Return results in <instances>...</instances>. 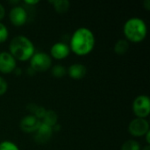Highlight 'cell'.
<instances>
[{
	"mask_svg": "<svg viewBox=\"0 0 150 150\" xmlns=\"http://www.w3.org/2000/svg\"><path fill=\"white\" fill-rule=\"evenodd\" d=\"M96 44V38L93 32L87 27L77 28L70 37L69 48L76 55L85 56L91 54Z\"/></svg>",
	"mask_w": 150,
	"mask_h": 150,
	"instance_id": "cell-1",
	"label": "cell"
},
{
	"mask_svg": "<svg viewBox=\"0 0 150 150\" xmlns=\"http://www.w3.org/2000/svg\"><path fill=\"white\" fill-rule=\"evenodd\" d=\"M9 53L19 62H27L35 53V47L33 41L25 35L13 37L9 45Z\"/></svg>",
	"mask_w": 150,
	"mask_h": 150,
	"instance_id": "cell-2",
	"label": "cell"
},
{
	"mask_svg": "<svg viewBox=\"0 0 150 150\" xmlns=\"http://www.w3.org/2000/svg\"><path fill=\"white\" fill-rule=\"evenodd\" d=\"M123 33L128 42L141 43L146 39L148 35L147 24L141 18H130L124 24Z\"/></svg>",
	"mask_w": 150,
	"mask_h": 150,
	"instance_id": "cell-3",
	"label": "cell"
},
{
	"mask_svg": "<svg viewBox=\"0 0 150 150\" xmlns=\"http://www.w3.org/2000/svg\"><path fill=\"white\" fill-rule=\"evenodd\" d=\"M29 62V67H31L36 73L47 71L52 67V58L45 52H35Z\"/></svg>",
	"mask_w": 150,
	"mask_h": 150,
	"instance_id": "cell-4",
	"label": "cell"
},
{
	"mask_svg": "<svg viewBox=\"0 0 150 150\" xmlns=\"http://www.w3.org/2000/svg\"><path fill=\"white\" fill-rule=\"evenodd\" d=\"M132 110L136 118L147 119L150 114V99L148 95L136 97L132 105Z\"/></svg>",
	"mask_w": 150,
	"mask_h": 150,
	"instance_id": "cell-5",
	"label": "cell"
},
{
	"mask_svg": "<svg viewBox=\"0 0 150 150\" xmlns=\"http://www.w3.org/2000/svg\"><path fill=\"white\" fill-rule=\"evenodd\" d=\"M149 122L147 119H134L128 125V132L134 137H144L150 131Z\"/></svg>",
	"mask_w": 150,
	"mask_h": 150,
	"instance_id": "cell-6",
	"label": "cell"
},
{
	"mask_svg": "<svg viewBox=\"0 0 150 150\" xmlns=\"http://www.w3.org/2000/svg\"><path fill=\"white\" fill-rule=\"evenodd\" d=\"M9 18L14 26H22L28 20V12L21 5H14L9 12Z\"/></svg>",
	"mask_w": 150,
	"mask_h": 150,
	"instance_id": "cell-7",
	"label": "cell"
},
{
	"mask_svg": "<svg viewBox=\"0 0 150 150\" xmlns=\"http://www.w3.org/2000/svg\"><path fill=\"white\" fill-rule=\"evenodd\" d=\"M17 67L16 59L9 52L4 51L0 53V73L4 75L13 73Z\"/></svg>",
	"mask_w": 150,
	"mask_h": 150,
	"instance_id": "cell-8",
	"label": "cell"
},
{
	"mask_svg": "<svg viewBox=\"0 0 150 150\" xmlns=\"http://www.w3.org/2000/svg\"><path fill=\"white\" fill-rule=\"evenodd\" d=\"M41 121L32 114L23 117L19 122V128L25 134H34L39 128Z\"/></svg>",
	"mask_w": 150,
	"mask_h": 150,
	"instance_id": "cell-9",
	"label": "cell"
},
{
	"mask_svg": "<svg viewBox=\"0 0 150 150\" xmlns=\"http://www.w3.org/2000/svg\"><path fill=\"white\" fill-rule=\"evenodd\" d=\"M53 127L41 122L37 131L34 133L33 139L36 143L39 144H45L50 141L53 136Z\"/></svg>",
	"mask_w": 150,
	"mask_h": 150,
	"instance_id": "cell-10",
	"label": "cell"
},
{
	"mask_svg": "<svg viewBox=\"0 0 150 150\" xmlns=\"http://www.w3.org/2000/svg\"><path fill=\"white\" fill-rule=\"evenodd\" d=\"M70 54V48L64 42H55L50 48V56L55 60H64Z\"/></svg>",
	"mask_w": 150,
	"mask_h": 150,
	"instance_id": "cell-11",
	"label": "cell"
},
{
	"mask_svg": "<svg viewBox=\"0 0 150 150\" xmlns=\"http://www.w3.org/2000/svg\"><path fill=\"white\" fill-rule=\"evenodd\" d=\"M67 74L74 80H81L87 74V68L82 63H74L67 69Z\"/></svg>",
	"mask_w": 150,
	"mask_h": 150,
	"instance_id": "cell-12",
	"label": "cell"
},
{
	"mask_svg": "<svg viewBox=\"0 0 150 150\" xmlns=\"http://www.w3.org/2000/svg\"><path fill=\"white\" fill-rule=\"evenodd\" d=\"M26 110L30 112V114L33 115L34 117H36L37 119H39L40 121L43 119L47 109H45L43 106L41 105H38L36 104H28L26 105Z\"/></svg>",
	"mask_w": 150,
	"mask_h": 150,
	"instance_id": "cell-13",
	"label": "cell"
},
{
	"mask_svg": "<svg viewBox=\"0 0 150 150\" xmlns=\"http://www.w3.org/2000/svg\"><path fill=\"white\" fill-rule=\"evenodd\" d=\"M49 3L53 4L54 11L58 14L66 13L70 7V3L68 0H53L49 1Z\"/></svg>",
	"mask_w": 150,
	"mask_h": 150,
	"instance_id": "cell-14",
	"label": "cell"
},
{
	"mask_svg": "<svg viewBox=\"0 0 150 150\" xmlns=\"http://www.w3.org/2000/svg\"><path fill=\"white\" fill-rule=\"evenodd\" d=\"M129 47V42L126 39H120L115 42L113 50L115 54H117L118 55H123L128 51Z\"/></svg>",
	"mask_w": 150,
	"mask_h": 150,
	"instance_id": "cell-15",
	"label": "cell"
},
{
	"mask_svg": "<svg viewBox=\"0 0 150 150\" xmlns=\"http://www.w3.org/2000/svg\"><path fill=\"white\" fill-rule=\"evenodd\" d=\"M41 122L53 127L58 123V115L53 110H47L43 119L41 120Z\"/></svg>",
	"mask_w": 150,
	"mask_h": 150,
	"instance_id": "cell-16",
	"label": "cell"
},
{
	"mask_svg": "<svg viewBox=\"0 0 150 150\" xmlns=\"http://www.w3.org/2000/svg\"><path fill=\"white\" fill-rule=\"evenodd\" d=\"M51 74L55 78H62L67 75V69L61 64H56L51 67Z\"/></svg>",
	"mask_w": 150,
	"mask_h": 150,
	"instance_id": "cell-17",
	"label": "cell"
},
{
	"mask_svg": "<svg viewBox=\"0 0 150 150\" xmlns=\"http://www.w3.org/2000/svg\"><path fill=\"white\" fill-rule=\"evenodd\" d=\"M142 149V147H141V144L135 141V140H133V139H130V140H127L126 141L122 146H121V149L120 150H141Z\"/></svg>",
	"mask_w": 150,
	"mask_h": 150,
	"instance_id": "cell-18",
	"label": "cell"
},
{
	"mask_svg": "<svg viewBox=\"0 0 150 150\" xmlns=\"http://www.w3.org/2000/svg\"><path fill=\"white\" fill-rule=\"evenodd\" d=\"M0 150H19V148L14 142L6 140L0 142Z\"/></svg>",
	"mask_w": 150,
	"mask_h": 150,
	"instance_id": "cell-19",
	"label": "cell"
},
{
	"mask_svg": "<svg viewBox=\"0 0 150 150\" xmlns=\"http://www.w3.org/2000/svg\"><path fill=\"white\" fill-rule=\"evenodd\" d=\"M9 38V30L7 26L0 22V44L4 43Z\"/></svg>",
	"mask_w": 150,
	"mask_h": 150,
	"instance_id": "cell-20",
	"label": "cell"
},
{
	"mask_svg": "<svg viewBox=\"0 0 150 150\" xmlns=\"http://www.w3.org/2000/svg\"><path fill=\"white\" fill-rule=\"evenodd\" d=\"M8 90V83L6 80L0 76V97L4 95Z\"/></svg>",
	"mask_w": 150,
	"mask_h": 150,
	"instance_id": "cell-21",
	"label": "cell"
},
{
	"mask_svg": "<svg viewBox=\"0 0 150 150\" xmlns=\"http://www.w3.org/2000/svg\"><path fill=\"white\" fill-rule=\"evenodd\" d=\"M5 14H6L5 8H4V6L0 3V22H1V20L5 17Z\"/></svg>",
	"mask_w": 150,
	"mask_h": 150,
	"instance_id": "cell-22",
	"label": "cell"
},
{
	"mask_svg": "<svg viewBox=\"0 0 150 150\" xmlns=\"http://www.w3.org/2000/svg\"><path fill=\"white\" fill-rule=\"evenodd\" d=\"M24 4H27V5H29V6H33V5H35V4H39V1H25L24 2Z\"/></svg>",
	"mask_w": 150,
	"mask_h": 150,
	"instance_id": "cell-23",
	"label": "cell"
},
{
	"mask_svg": "<svg viewBox=\"0 0 150 150\" xmlns=\"http://www.w3.org/2000/svg\"><path fill=\"white\" fill-rule=\"evenodd\" d=\"M26 73H27V75L28 76H34L35 74H36V72L31 68V67H28L27 68V69H26Z\"/></svg>",
	"mask_w": 150,
	"mask_h": 150,
	"instance_id": "cell-24",
	"label": "cell"
},
{
	"mask_svg": "<svg viewBox=\"0 0 150 150\" xmlns=\"http://www.w3.org/2000/svg\"><path fill=\"white\" fill-rule=\"evenodd\" d=\"M13 74H14V75H16L17 76H20V75L22 74V69H21L20 68L17 67V68L14 69V71H13Z\"/></svg>",
	"mask_w": 150,
	"mask_h": 150,
	"instance_id": "cell-25",
	"label": "cell"
},
{
	"mask_svg": "<svg viewBox=\"0 0 150 150\" xmlns=\"http://www.w3.org/2000/svg\"><path fill=\"white\" fill-rule=\"evenodd\" d=\"M143 6L144 8L147 10V11H149L150 10V1L149 0H145L143 2Z\"/></svg>",
	"mask_w": 150,
	"mask_h": 150,
	"instance_id": "cell-26",
	"label": "cell"
},
{
	"mask_svg": "<svg viewBox=\"0 0 150 150\" xmlns=\"http://www.w3.org/2000/svg\"><path fill=\"white\" fill-rule=\"evenodd\" d=\"M145 139H146V142H147V145H150V131L149 133H147L145 134Z\"/></svg>",
	"mask_w": 150,
	"mask_h": 150,
	"instance_id": "cell-27",
	"label": "cell"
},
{
	"mask_svg": "<svg viewBox=\"0 0 150 150\" xmlns=\"http://www.w3.org/2000/svg\"><path fill=\"white\" fill-rule=\"evenodd\" d=\"M141 150H150V145H146Z\"/></svg>",
	"mask_w": 150,
	"mask_h": 150,
	"instance_id": "cell-28",
	"label": "cell"
}]
</instances>
